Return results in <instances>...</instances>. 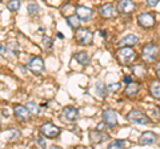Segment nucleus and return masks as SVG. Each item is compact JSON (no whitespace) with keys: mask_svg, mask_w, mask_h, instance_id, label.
Instances as JSON below:
<instances>
[{"mask_svg":"<svg viewBox=\"0 0 160 149\" xmlns=\"http://www.w3.org/2000/svg\"><path fill=\"white\" fill-rule=\"evenodd\" d=\"M118 59L122 64L128 65V64H131L136 59V53H135V51L131 47H124L118 51Z\"/></svg>","mask_w":160,"mask_h":149,"instance_id":"nucleus-1","label":"nucleus"},{"mask_svg":"<svg viewBox=\"0 0 160 149\" xmlns=\"http://www.w3.org/2000/svg\"><path fill=\"white\" fill-rule=\"evenodd\" d=\"M75 36H76V40L80 44H83V46H88V44H91L92 39H93V35L88 28H79L76 31V35H75Z\"/></svg>","mask_w":160,"mask_h":149,"instance_id":"nucleus-2","label":"nucleus"},{"mask_svg":"<svg viewBox=\"0 0 160 149\" xmlns=\"http://www.w3.org/2000/svg\"><path fill=\"white\" fill-rule=\"evenodd\" d=\"M127 118L129 121L135 123V124H142V125L149 123V118L144 115L143 112L138 111V109H132V111H129V113L127 115Z\"/></svg>","mask_w":160,"mask_h":149,"instance_id":"nucleus-3","label":"nucleus"},{"mask_svg":"<svg viewBox=\"0 0 160 149\" xmlns=\"http://www.w3.org/2000/svg\"><path fill=\"white\" fill-rule=\"evenodd\" d=\"M158 52H159V49L155 44H152V43L147 44V46L143 48V59L147 63H152V61H155V59L158 57Z\"/></svg>","mask_w":160,"mask_h":149,"instance_id":"nucleus-4","label":"nucleus"},{"mask_svg":"<svg viewBox=\"0 0 160 149\" xmlns=\"http://www.w3.org/2000/svg\"><path fill=\"white\" fill-rule=\"evenodd\" d=\"M40 132L42 135H44L48 138H53V137H58L59 136V128L56 125H53L52 123H46L40 127Z\"/></svg>","mask_w":160,"mask_h":149,"instance_id":"nucleus-5","label":"nucleus"},{"mask_svg":"<svg viewBox=\"0 0 160 149\" xmlns=\"http://www.w3.org/2000/svg\"><path fill=\"white\" fill-rule=\"evenodd\" d=\"M27 67H28L29 71H32L35 74H39L44 71V63L40 57H32L31 60L28 61Z\"/></svg>","mask_w":160,"mask_h":149,"instance_id":"nucleus-6","label":"nucleus"},{"mask_svg":"<svg viewBox=\"0 0 160 149\" xmlns=\"http://www.w3.org/2000/svg\"><path fill=\"white\" fill-rule=\"evenodd\" d=\"M102 117H103V123H106L107 127H109V128H112V127H115L118 124L116 112L112 111V109H107V111H104Z\"/></svg>","mask_w":160,"mask_h":149,"instance_id":"nucleus-7","label":"nucleus"},{"mask_svg":"<svg viewBox=\"0 0 160 149\" xmlns=\"http://www.w3.org/2000/svg\"><path fill=\"white\" fill-rule=\"evenodd\" d=\"M75 11H76V16L80 19V20H83V22H88L89 19L92 17V9L91 8H88V7H84V6H79L75 8Z\"/></svg>","mask_w":160,"mask_h":149,"instance_id":"nucleus-8","label":"nucleus"},{"mask_svg":"<svg viewBox=\"0 0 160 149\" xmlns=\"http://www.w3.org/2000/svg\"><path fill=\"white\" fill-rule=\"evenodd\" d=\"M138 22H139L140 26L144 27V28H151L155 24V17H153L152 13L146 12V13L139 15V16H138Z\"/></svg>","mask_w":160,"mask_h":149,"instance_id":"nucleus-9","label":"nucleus"},{"mask_svg":"<svg viewBox=\"0 0 160 149\" xmlns=\"http://www.w3.org/2000/svg\"><path fill=\"white\" fill-rule=\"evenodd\" d=\"M99 13H100V16L104 19H111L116 15V9H115L112 4L107 3V4H103V6L99 8Z\"/></svg>","mask_w":160,"mask_h":149,"instance_id":"nucleus-10","label":"nucleus"},{"mask_svg":"<svg viewBox=\"0 0 160 149\" xmlns=\"http://www.w3.org/2000/svg\"><path fill=\"white\" fill-rule=\"evenodd\" d=\"M135 9V3L131 0H122L118 3V11L120 13H131Z\"/></svg>","mask_w":160,"mask_h":149,"instance_id":"nucleus-11","label":"nucleus"},{"mask_svg":"<svg viewBox=\"0 0 160 149\" xmlns=\"http://www.w3.org/2000/svg\"><path fill=\"white\" fill-rule=\"evenodd\" d=\"M108 138V136L106 135L104 132H100V131H92V132H89V140H91V142L93 144H99V142H103V141H106Z\"/></svg>","mask_w":160,"mask_h":149,"instance_id":"nucleus-12","label":"nucleus"},{"mask_svg":"<svg viewBox=\"0 0 160 149\" xmlns=\"http://www.w3.org/2000/svg\"><path fill=\"white\" fill-rule=\"evenodd\" d=\"M63 116L69 121H75L79 116V111L73 107H66L63 109Z\"/></svg>","mask_w":160,"mask_h":149,"instance_id":"nucleus-13","label":"nucleus"},{"mask_svg":"<svg viewBox=\"0 0 160 149\" xmlns=\"http://www.w3.org/2000/svg\"><path fill=\"white\" fill-rule=\"evenodd\" d=\"M13 111H15L16 117L20 118V120H27L29 116V111L27 109V107H24V105H15Z\"/></svg>","mask_w":160,"mask_h":149,"instance_id":"nucleus-14","label":"nucleus"},{"mask_svg":"<svg viewBox=\"0 0 160 149\" xmlns=\"http://www.w3.org/2000/svg\"><path fill=\"white\" fill-rule=\"evenodd\" d=\"M139 41V39L136 35H132V33H129L127 35L126 37H123L122 40L119 41V46H122V47H131L133 46V44H136Z\"/></svg>","mask_w":160,"mask_h":149,"instance_id":"nucleus-15","label":"nucleus"},{"mask_svg":"<svg viewBox=\"0 0 160 149\" xmlns=\"http://www.w3.org/2000/svg\"><path fill=\"white\" fill-rule=\"evenodd\" d=\"M155 141H156V135L153 132H144L140 136V144H143V145H149V144H153Z\"/></svg>","mask_w":160,"mask_h":149,"instance_id":"nucleus-16","label":"nucleus"},{"mask_svg":"<svg viewBox=\"0 0 160 149\" xmlns=\"http://www.w3.org/2000/svg\"><path fill=\"white\" fill-rule=\"evenodd\" d=\"M138 92H139V83H131V84H128V85L126 87V89H124V93H126L127 96H129V97L136 96Z\"/></svg>","mask_w":160,"mask_h":149,"instance_id":"nucleus-17","label":"nucleus"},{"mask_svg":"<svg viewBox=\"0 0 160 149\" xmlns=\"http://www.w3.org/2000/svg\"><path fill=\"white\" fill-rule=\"evenodd\" d=\"M149 92L155 99H160V81H153L149 85Z\"/></svg>","mask_w":160,"mask_h":149,"instance_id":"nucleus-18","label":"nucleus"},{"mask_svg":"<svg viewBox=\"0 0 160 149\" xmlns=\"http://www.w3.org/2000/svg\"><path fill=\"white\" fill-rule=\"evenodd\" d=\"M67 23H68L69 27L73 28V29H76V31H78L79 27H80V19L78 16H69L67 19Z\"/></svg>","mask_w":160,"mask_h":149,"instance_id":"nucleus-19","label":"nucleus"},{"mask_svg":"<svg viewBox=\"0 0 160 149\" xmlns=\"http://www.w3.org/2000/svg\"><path fill=\"white\" fill-rule=\"evenodd\" d=\"M75 59L80 63V64H83V65H86V64H88V61H89V56L86 53V52H79V53H76L75 55Z\"/></svg>","mask_w":160,"mask_h":149,"instance_id":"nucleus-20","label":"nucleus"},{"mask_svg":"<svg viewBox=\"0 0 160 149\" xmlns=\"http://www.w3.org/2000/svg\"><path fill=\"white\" fill-rule=\"evenodd\" d=\"M95 89H96V95L99 97H106V87H104V84L102 81H96Z\"/></svg>","mask_w":160,"mask_h":149,"instance_id":"nucleus-21","label":"nucleus"},{"mask_svg":"<svg viewBox=\"0 0 160 149\" xmlns=\"http://www.w3.org/2000/svg\"><path fill=\"white\" fill-rule=\"evenodd\" d=\"M124 147H126V141H123V140H115V141H112L111 144H109L107 149H123Z\"/></svg>","mask_w":160,"mask_h":149,"instance_id":"nucleus-22","label":"nucleus"},{"mask_svg":"<svg viewBox=\"0 0 160 149\" xmlns=\"http://www.w3.org/2000/svg\"><path fill=\"white\" fill-rule=\"evenodd\" d=\"M7 8L9 9V11H12V12H16L18 9L20 8V2L19 0H11V2L7 3Z\"/></svg>","mask_w":160,"mask_h":149,"instance_id":"nucleus-23","label":"nucleus"},{"mask_svg":"<svg viewBox=\"0 0 160 149\" xmlns=\"http://www.w3.org/2000/svg\"><path fill=\"white\" fill-rule=\"evenodd\" d=\"M146 73H147V71H146V68H144L143 65H135L133 67V74H135V76L143 77Z\"/></svg>","mask_w":160,"mask_h":149,"instance_id":"nucleus-24","label":"nucleus"},{"mask_svg":"<svg viewBox=\"0 0 160 149\" xmlns=\"http://www.w3.org/2000/svg\"><path fill=\"white\" fill-rule=\"evenodd\" d=\"M27 109L29 111V113H32V115H38L39 113V107L35 103H28L27 104Z\"/></svg>","mask_w":160,"mask_h":149,"instance_id":"nucleus-25","label":"nucleus"},{"mask_svg":"<svg viewBox=\"0 0 160 149\" xmlns=\"http://www.w3.org/2000/svg\"><path fill=\"white\" fill-rule=\"evenodd\" d=\"M28 12L29 15H35L39 12V6L38 4H28Z\"/></svg>","mask_w":160,"mask_h":149,"instance_id":"nucleus-26","label":"nucleus"},{"mask_svg":"<svg viewBox=\"0 0 160 149\" xmlns=\"http://www.w3.org/2000/svg\"><path fill=\"white\" fill-rule=\"evenodd\" d=\"M43 44H44V48L49 49V48H52V44H53V41H52V39H51V37L44 36V39H43Z\"/></svg>","mask_w":160,"mask_h":149,"instance_id":"nucleus-27","label":"nucleus"},{"mask_svg":"<svg viewBox=\"0 0 160 149\" xmlns=\"http://www.w3.org/2000/svg\"><path fill=\"white\" fill-rule=\"evenodd\" d=\"M107 89H108L109 92H118L119 89H120V83H113V84H109Z\"/></svg>","mask_w":160,"mask_h":149,"instance_id":"nucleus-28","label":"nucleus"},{"mask_svg":"<svg viewBox=\"0 0 160 149\" xmlns=\"http://www.w3.org/2000/svg\"><path fill=\"white\" fill-rule=\"evenodd\" d=\"M36 141H38V144H39V145L42 147V148H46V141H44V138H43L42 136H39V137L36 138Z\"/></svg>","mask_w":160,"mask_h":149,"instance_id":"nucleus-29","label":"nucleus"},{"mask_svg":"<svg viewBox=\"0 0 160 149\" xmlns=\"http://www.w3.org/2000/svg\"><path fill=\"white\" fill-rule=\"evenodd\" d=\"M158 3H159V0H147V4L149 7H155V6H158Z\"/></svg>","mask_w":160,"mask_h":149,"instance_id":"nucleus-30","label":"nucleus"},{"mask_svg":"<svg viewBox=\"0 0 160 149\" xmlns=\"http://www.w3.org/2000/svg\"><path fill=\"white\" fill-rule=\"evenodd\" d=\"M106 125H107L106 123H103V124H98V131L103 132V131H104V128H106Z\"/></svg>","mask_w":160,"mask_h":149,"instance_id":"nucleus-31","label":"nucleus"},{"mask_svg":"<svg viewBox=\"0 0 160 149\" xmlns=\"http://www.w3.org/2000/svg\"><path fill=\"white\" fill-rule=\"evenodd\" d=\"M156 74H158V77L160 79V61L158 63V65H156Z\"/></svg>","mask_w":160,"mask_h":149,"instance_id":"nucleus-32","label":"nucleus"},{"mask_svg":"<svg viewBox=\"0 0 160 149\" xmlns=\"http://www.w3.org/2000/svg\"><path fill=\"white\" fill-rule=\"evenodd\" d=\"M124 83L131 84V77H129V76H126V77H124Z\"/></svg>","mask_w":160,"mask_h":149,"instance_id":"nucleus-33","label":"nucleus"},{"mask_svg":"<svg viewBox=\"0 0 160 149\" xmlns=\"http://www.w3.org/2000/svg\"><path fill=\"white\" fill-rule=\"evenodd\" d=\"M48 149H62V148H59V147H56V145H52V147H49Z\"/></svg>","mask_w":160,"mask_h":149,"instance_id":"nucleus-34","label":"nucleus"},{"mask_svg":"<svg viewBox=\"0 0 160 149\" xmlns=\"http://www.w3.org/2000/svg\"><path fill=\"white\" fill-rule=\"evenodd\" d=\"M0 49H2V55L4 56V44H2V47H0Z\"/></svg>","mask_w":160,"mask_h":149,"instance_id":"nucleus-35","label":"nucleus"},{"mask_svg":"<svg viewBox=\"0 0 160 149\" xmlns=\"http://www.w3.org/2000/svg\"><path fill=\"white\" fill-rule=\"evenodd\" d=\"M99 33H100V36H106V32H104V31H100Z\"/></svg>","mask_w":160,"mask_h":149,"instance_id":"nucleus-36","label":"nucleus"},{"mask_svg":"<svg viewBox=\"0 0 160 149\" xmlns=\"http://www.w3.org/2000/svg\"><path fill=\"white\" fill-rule=\"evenodd\" d=\"M76 149H87V148H76Z\"/></svg>","mask_w":160,"mask_h":149,"instance_id":"nucleus-37","label":"nucleus"}]
</instances>
